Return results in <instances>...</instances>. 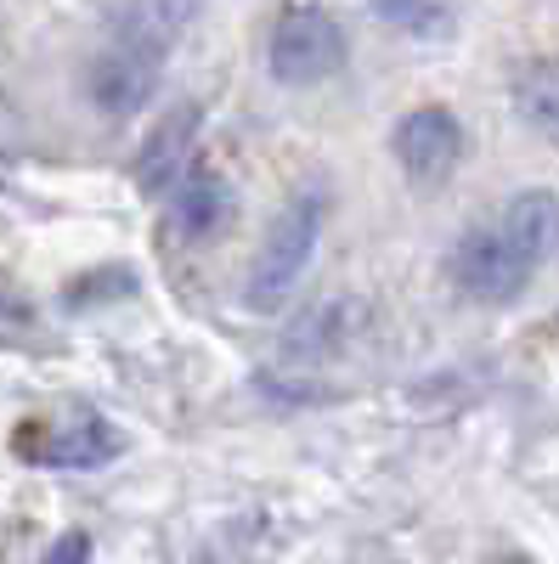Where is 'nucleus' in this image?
Listing matches in <instances>:
<instances>
[{
	"label": "nucleus",
	"instance_id": "nucleus-1",
	"mask_svg": "<svg viewBox=\"0 0 559 564\" xmlns=\"http://www.w3.org/2000/svg\"><path fill=\"white\" fill-rule=\"evenodd\" d=\"M316 238H322V198L305 193V198H289L283 209H277V220L266 226V238L249 260V282H244V305L260 311V316H277L294 289H300V276L311 271L316 260Z\"/></svg>",
	"mask_w": 559,
	"mask_h": 564
},
{
	"label": "nucleus",
	"instance_id": "nucleus-2",
	"mask_svg": "<svg viewBox=\"0 0 559 564\" xmlns=\"http://www.w3.org/2000/svg\"><path fill=\"white\" fill-rule=\"evenodd\" d=\"M271 79L289 90H311L345 68V29L329 7H289L266 45Z\"/></svg>",
	"mask_w": 559,
	"mask_h": 564
},
{
	"label": "nucleus",
	"instance_id": "nucleus-3",
	"mask_svg": "<svg viewBox=\"0 0 559 564\" xmlns=\"http://www.w3.org/2000/svg\"><path fill=\"white\" fill-rule=\"evenodd\" d=\"M537 276V265L515 249L492 226H475L470 238H463L452 249V282H458V294L463 300H481V305H508V300H520L526 294V282Z\"/></svg>",
	"mask_w": 559,
	"mask_h": 564
},
{
	"label": "nucleus",
	"instance_id": "nucleus-4",
	"mask_svg": "<svg viewBox=\"0 0 559 564\" xmlns=\"http://www.w3.org/2000/svg\"><path fill=\"white\" fill-rule=\"evenodd\" d=\"M390 148H396V159H401L412 186H447L458 159H463V124L447 108H412L396 124Z\"/></svg>",
	"mask_w": 559,
	"mask_h": 564
},
{
	"label": "nucleus",
	"instance_id": "nucleus-5",
	"mask_svg": "<svg viewBox=\"0 0 559 564\" xmlns=\"http://www.w3.org/2000/svg\"><path fill=\"white\" fill-rule=\"evenodd\" d=\"M198 7H204V0H130L108 45H114L119 57H130V63H142V68H159V74H164V63H170V52H175V40L193 29Z\"/></svg>",
	"mask_w": 559,
	"mask_h": 564
},
{
	"label": "nucleus",
	"instance_id": "nucleus-6",
	"mask_svg": "<svg viewBox=\"0 0 559 564\" xmlns=\"http://www.w3.org/2000/svg\"><path fill=\"white\" fill-rule=\"evenodd\" d=\"M164 209H170V226L181 243H209L221 238V231L232 226V215H238V198H232V186L215 175V170H186L170 193H164Z\"/></svg>",
	"mask_w": 559,
	"mask_h": 564
},
{
	"label": "nucleus",
	"instance_id": "nucleus-7",
	"mask_svg": "<svg viewBox=\"0 0 559 564\" xmlns=\"http://www.w3.org/2000/svg\"><path fill=\"white\" fill-rule=\"evenodd\" d=\"M198 164V108H170L164 124L142 141V159H136V181H142V193L164 198L170 186Z\"/></svg>",
	"mask_w": 559,
	"mask_h": 564
},
{
	"label": "nucleus",
	"instance_id": "nucleus-8",
	"mask_svg": "<svg viewBox=\"0 0 559 564\" xmlns=\"http://www.w3.org/2000/svg\"><path fill=\"white\" fill-rule=\"evenodd\" d=\"M497 231L542 271L559 254V198L553 193H520L515 204L497 215Z\"/></svg>",
	"mask_w": 559,
	"mask_h": 564
},
{
	"label": "nucleus",
	"instance_id": "nucleus-9",
	"mask_svg": "<svg viewBox=\"0 0 559 564\" xmlns=\"http://www.w3.org/2000/svg\"><path fill=\"white\" fill-rule=\"evenodd\" d=\"M515 113L526 119V130H537L548 148H559V68L553 63H531L515 79Z\"/></svg>",
	"mask_w": 559,
	"mask_h": 564
},
{
	"label": "nucleus",
	"instance_id": "nucleus-10",
	"mask_svg": "<svg viewBox=\"0 0 559 564\" xmlns=\"http://www.w3.org/2000/svg\"><path fill=\"white\" fill-rule=\"evenodd\" d=\"M373 18L412 34V40H447L458 12H452V0H367Z\"/></svg>",
	"mask_w": 559,
	"mask_h": 564
},
{
	"label": "nucleus",
	"instance_id": "nucleus-11",
	"mask_svg": "<svg viewBox=\"0 0 559 564\" xmlns=\"http://www.w3.org/2000/svg\"><path fill=\"white\" fill-rule=\"evenodd\" d=\"M45 564H90V536H85V531L57 536V547L45 553Z\"/></svg>",
	"mask_w": 559,
	"mask_h": 564
}]
</instances>
